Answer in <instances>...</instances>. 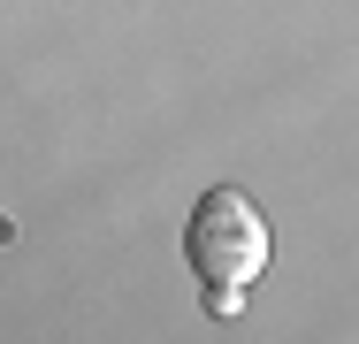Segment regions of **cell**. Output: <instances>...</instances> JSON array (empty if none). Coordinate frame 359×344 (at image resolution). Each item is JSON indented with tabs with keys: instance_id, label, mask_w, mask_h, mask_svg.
Returning <instances> with one entry per match:
<instances>
[{
	"instance_id": "1",
	"label": "cell",
	"mask_w": 359,
	"mask_h": 344,
	"mask_svg": "<svg viewBox=\"0 0 359 344\" xmlns=\"http://www.w3.org/2000/svg\"><path fill=\"white\" fill-rule=\"evenodd\" d=\"M184 253H191V268L207 283V314L229 322V314H245V283L268 268V214L245 199L237 184H215L191 206Z\"/></svg>"
}]
</instances>
